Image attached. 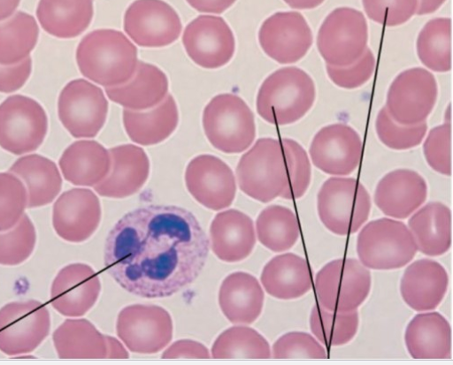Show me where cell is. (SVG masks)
Masks as SVG:
<instances>
[{"mask_svg":"<svg viewBox=\"0 0 453 365\" xmlns=\"http://www.w3.org/2000/svg\"><path fill=\"white\" fill-rule=\"evenodd\" d=\"M256 232L258 241L274 253L291 249L300 236L299 224L294 212L282 206H270L257 217Z\"/></svg>","mask_w":453,"mask_h":365,"instance_id":"obj_37","label":"cell"},{"mask_svg":"<svg viewBox=\"0 0 453 365\" xmlns=\"http://www.w3.org/2000/svg\"><path fill=\"white\" fill-rule=\"evenodd\" d=\"M186 185L196 202L213 211L229 208L237 191L232 169L212 155H200L189 163Z\"/></svg>","mask_w":453,"mask_h":365,"instance_id":"obj_17","label":"cell"},{"mask_svg":"<svg viewBox=\"0 0 453 365\" xmlns=\"http://www.w3.org/2000/svg\"><path fill=\"white\" fill-rule=\"evenodd\" d=\"M101 293L98 275L88 265L70 264L56 277L50 293L52 307L67 317H80L96 303Z\"/></svg>","mask_w":453,"mask_h":365,"instance_id":"obj_21","label":"cell"},{"mask_svg":"<svg viewBox=\"0 0 453 365\" xmlns=\"http://www.w3.org/2000/svg\"><path fill=\"white\" fill-rule=\"evenodd\" d=\"M367 17L388 27L407 23L416 15L418 0H363Z\"/></svg>","mask_w":453,"mask_h":365,"instance_id":"obj_46","label":"cell"},{"mask_svg":"<svg viewBox=\"0 0 453 365\" xmlns=\"http://www.w3.org/2000/svg\"><path fill=\"white\" fill-rule=\"evenodd\" d=\"M78 67L88 80L106 87L124 85L134 74L136 47L115 30H96L81 42L76 53Z\"/></svg>","mask_w":453,"mask_h":365,"instance_id":"obj_2","label":"cell"},{"mask_svg":"<svg viewBox=\"0 0 453 365\" xmlns=\"http://www.w3.org/2000/svg\"><path fill=\"white\" fill-rule=\"evenodd\" d=\"M111 154L96 141H78L63 153L59 166L64 178L80 187H95L109 174Z\"/></svg>","mask_w":453,"mask_h":365,"instance_id":"obj_28","label":"cell"},{"mask_svg":"<svg viewBox=\"0 0 453 365\" xmlns=\"http://www.w3.org/2000/svg\"><path fill=\"white\" fill-rule=\"evenodd\" d=\"M53 341L61 359H104L105 335L86 319H67L54 332Z\"/></svg>","mask_w":453,"mask_h":365,"instance_id":"obj_35","label":"cell"},{"mask_svg":"<svg viewBox=\"0 0 453 365\" xmlns=\"http://www.w3.org/2000/svg\"><path fill=\"white\" fill-rule=\"evenodd\" d=\"M280 141L288 169V186L280 198L287 201L299 200L307 194L311 186V163L306 150L299 143L288 138Z\"/></svg>","mask_w":453,"mask_h":365,"instance_id":"obj_42","label":"cell"},{"mask_svg":"<svg viewBox=\"0 0 453 365\" xmlns=\"http://www.w3.org/2000/svg\"><path fill=\"white\" fill-rule=\"evenodd\" d=\"M107 343V355L109 359H127L129 354L125 346L113 337L105 335Z\"/></svg>","mask_w":453,"mask_h":365,"instance_id":"obj_52","label":"cell"},{"mask_svg":"<svg viewBox=\"0 0 453 365\" xmlns=\"http://www.w3.org/2000/svg\"><path fill=\"white\" fill-rule=\"evenodd\" d=\"M215 359H270L268 341L256 330L246 326L227 329L213 344Z\"/></svg>","mask_w":453,"mask_h":365,"instance_id":"obj_40","label":"cell"},{"mask_svg":"<svg viewBox=\"0 0 453 365\" xmlns=\"http://www.w3.org/2000/svg\"><path fill=\"white\" fill-rule=\"evenodd\" d=\"M20 3L21 0H0V22L12 18L19 7Z\"/></svg>","mask_w":453,"mask_h":365,"instance_id":"obj_55","label":"cell"},{"mask_svg":"<svg viewBox=\"0 0 453 365\" xmlns=\"http://www.w3.org/2000/svg\"><path fill=\"white\" fill-rule=\"evenodd\" d=\"M33 71L31 57L14 65H0V93L12 94L21 89Z\"/></svg>","mask_w":453,"mask_h":365,"instance_id":"obj_49","label":"cell"},{"mask_svg":"<svg viewBox=\"0 0 453 365\" xmlns=\"http://www.w3.org/2000/svg\"><path fill=\"white\" fill-rule=\"evenodd\" d=\"M451 20L435 19L429 21L417 41V53L420 62L435 72H448L451 69Z\"/></svg>","mask_w":453,"mask_h":365,"instance_id":"obj_38","label":"cell"},{"mask_svg":"<svg viewBox=\"0 0 453 365\" xmlns=\"http://www.w3.org/2000/svg\"><path fill=\"white\" fill-rule=\"evenodd\" d=\"M102 219L98 197L88 189L64 193L53 207V227L59 238L69 243L87 241L96 232Z\"/></svg>","mask_w":453,"mask_h":365,"instance_id":"obj_20","label":"cell"},{"mask_svg":"<svg viewBox=\"0 0 453 365\" xmlns=\"http://www.w3.org/2000/svg\"><path fill=\"white\" fill-rule=\"evenodd\" d=\"M28 209L24 182L14 173L0 172V232L16 226Z\"/></svg>","mask_w":453,"mask_h":365,"instance_id":"obj_43","label":"cell"},{"mask_svg":"<svg viewBox=\"0 0 453 365\" xmlns=\"http://www.w3.org/2000/svg\"><path fill=\"white\" fill-rule=\"evenodd\" d=\"M319 302L338 312L357 310L372 290V275L360 261L339 259L327 263L315 281Z\"/></svg>","mask_w":453,"mask_h":365,"instance_id":"obj_8","label":"cell"},{"mask_svg":"<svg viewBox=\"0 0 453 365\" xmlns=\"http://www.w3.org/2000/svg\"><path fill=\"white\" fill-rule=\"evenodd\" d=\"M203 122L209 141L226 154L245 151L256 137L254 114L236 95L215 96L204 110Z\"/></svg>","mask_w":453,"mask_h":365,"instance_id":"obj_7","label":"cell"},{"mask_svg":"<svg viewBox=\"0 0 453 365\" xmlns=\"http://www.w3.org/2000/svg\"><path fill=\"white\" fill-rule=\"evenodd\" d=\"M169 92V80L157 66L138 61L134 76L124 85L106 87L109 99L125 109L142 111L158 106Z\"/></svg>","mask_w":453,"mask_h":365,"instance_id":"obj_25","label":"cell"},{"mask_svg":"<svg viewBox=\"0 0 453 365\" xmlns=\"http://www.w3.org/2000/svg\"><path fill=\"white\" fill-rule=\"evenodd\" d=\"M408 221V228L421 254L438 257L446 254L452 242L450 209L441 202H431L418 209Z\"/></svg>","mask_w":453,"mask_h":365,"instance_id":"obj_33","label":"cell"},{"mask_svg":"<svg viewBox=\"0 0 453 365\" xmlns=\"http://www.w3.org/2000/svg\"><path fill=\"white\" fill-rule=\"evenodd\" d=\"M219 300L223 314L231 323L250 324L262 313L265 293L255 277L235 272L223 281Z\"/></svg>","mask_w":453,"mask_h":365,"instance_id":"obj_31","label":"cell"},{"mask_svg":"<svg viewBox=\"0 0 453 365\" xmlns=\"http://www.w3.org/2000/svg\"><path fill=\"white\" fill-rule=\"evenodd\" d=\"M372 201L366 188L354 178L332 177L318 195V212L325 227L338 236L357 233L368 221Z\"/></svg>","mask_w":453,"mask_h":365,"instance_id":"obj_5","label":"cell"},{"mask_svg":"<svg viewBox=\"0 0 453 365\" xmlns=\"http://www.w3.org/2000/svg\"><path fill=\"white\" fill-rule=\"evenodd\" d=\"M368 38V24L363 13L340 8L323 23L318 35V48L327 65L345 67L365 54Z\"/></svg>","mask_w":453,"mask_h":365,"instance_id":"obj_10","label":"cell"},{"mask_svg":"<svg viewBox=\"0 0 453 365\" xmlns=\"http://www.w3.org/2000/svg\"><path fill=\"white\" fill-rule=\"evenodd\" d=\"M376 67V58L367 49L365 54L353 65L345 67L327 65L326 71L331 80L344 89H356L367 83Z\"/></svg>","mask_w":453,"mask_h":365,"instance_id":"obj_48","label":"cell"},{"mask_svg":"<svg viewBox=\"0 0 453 365\" xmlns=\"http://www.w3.org/2000/svg\"><path fill=\"white\" fill-rule=\"evenodd\" d=\"M316 95L314 80L306 72L296 67L282 68L262 84L257 97V113L272 125H290L308 114Z\"/></svg>","mask_w":453,"mask_h":365,"instance_id":"obj_3","label":"cell"},{"mask_svg":"<svg viewBox=\"0 0 453 365\" xmlns=\"http://www.w3.org/2000/svg\"><path fill=\"white\" fill-rule=\"evenodd\" d=\"M182 23L164 0H135L127 10L124 30L141 48H165L179 40Z\"/></svg>","mask_w":453,"mask_h":365,"instance_id":"obj_14","label":"cell"},{"mask_svg":"<svg viewBox=\"0 0 453 365\" xmlns=\"http://www.w3.org/2000/svg\"><path fill=\"white\" fill-rule=\"evenodd\" d=\"M49 119L35 100L20 95L0 104V147L21 156L37 150L44 142Z\"/></svg>","mask_w":453,"mask_h":365,"instance_id":"obj_9","label":"cell"},{"mask_svg":"<svg viewBox=\"0 0 453 365\" xmlns=\"http://www.w3.org/2000/svg\"><path fill=\"white\" fill-rule=\"evenodd\" d=\"M183 44L189 57L204 69H219L233 59L235 39L219 17L200 16L186 28Z\"/></svg>","mask_w":453,"mask_h":365,"instance_id":"obj_18","label":"cell"},{"mask_svg":"<svg viewBox=\"0 0 453 365\" xmlns=\"http://www.w3.org/2000/svg\"><path fill=\"white\" fill-rule=\"evenodd\" d=\"M51 317L42 302H12L0 309V351L10 356L36 350L50 335Z\"/></svg>","mask_w":453,"mask_h":365,"instance_id":"obj_11","label":"cell"},{"mask_svg":"<svg viewBox=\"0 0 453 365\" xmlns=\"http://www.w3.org/2000/svg\"><path fill=\"white\" fill-rule=\"evenodd\" d=\"M93 0H41L37 19L43 30L58 39H74L90 26Z\"/></svg>","mask_w":453,"mask_h":365,"instance_id":"obj_34","label":"cell"},{"mask_svg":"<svg viewBox=\"0 0 453 365\" xmlns=\"http://www.w3.org/2000/svg\"><path fill=\"white\" fill-rule=\"evenodd\" d=\"M359 322L357 310L332 311L320 304L313 307L310 319L312 333L326 347L349 343L357 334Z\"/></svg>","mask_w":453,"mask_h":365,"instance_id":"obj_39","label":"cell"},{"mask_svg":"<svg viewBox=\"0 0 453 365\" xmlns=\"http://www.w3.org/2000/svg\"><path fill=\"white\" fill-rule=\"evenodd\" d=\"M256 242L253 221L238 210L219 213L211 224V249L225 262L235 263L245 260L253 252Z\"/></svg>","mask_w":453,"mask_h":365,"instance_id":"obj_26","label":"cell"},{"mask_svg":"<svg viewBox=\"0 0 453 365\" xmlns=\"http://www.w3.org/2000/svg\"><path fill=\"white\" fill-rule=\"evenodd\" d=\"M446 0H418V10L416 15L426 16L437 11Z\"/></svg>","mask_w":453,"mask_h":365,"instance_id":"obj_53","label":"cell"},{"mask_svg":"<svg viewBox=\"0 0 453 365\" xmlns=\"http://www.w3.org/2000/svg\"><path fill=\"white\" fill-rule=\"evenodd\" d=\"M310 153L314 165L322 171L347 176L354 172L361 163L363 141L351 126L334 124L316 134Z\"/></svg>","mask_w":453,"mask_h":365,"instance_id":"obj_19","label":"cell"},{"mask_svg":"<svg viewBox=\"0 0 453 365\" xmlns=\"http://www.w3.org/2000/svg\"><path fill=\"white\" fill-rule=\"evenodd\" d=\"M108 101L103 90L88 80L69 82L58 99V116L74 138H94L104 127Z\"/></svg>","mask_w":453,"mask_h":365,"instance_id":"obj_13","label":"cell"},{"mask_svg":"<svg viewBox=\"0 0 453 365\" xmlns=\"http://www.w3.org/2000/svg\"><path fill=\"white\" fill-rule=\"evenodd\" d=\"M376 131L381 142L395 150H406L418 147L424 140L427 125H404L395 122L384 107L376 119Z\"/></svg>","mask_w":453,"mask_h":365,"instance_id":"obj_44","label":"cell"},{"mask_svg":"<svg viewBox=\"0 0 453 365\" xmlns=\"http://www.w3.org/2000/svg\"><path fill=\"white\" fill-rule=\"evenodd\" d=\"M274 359H326L327 352L316 337L303 331H291L279 338L273 346Z\"/></svg>","mask_w":453,"mask_h":365,"instance_id":"obj_45","label":"cell"},{"mask_svg":"<svg viewBox=\"0 0 453 365\" xmlns=\"http://www.w3.org/2000/svg\"><path fill=\"white\" fill-rule=\"evenodd\" d=\"M438 87L432 73L422 68L398 75L388 93L386 109L390 117L404 125L426 122L434 108Z\"/></svg>","mask_w":453,"mask_h":365,"instance_id":"obj_15","label":"cell"},{"mask_svg":"<svg viewBox=\"0 0 453 365\" xmlns=\"http://www.w3.org/2000/svg\"><path fill=\"white\" fill-rule=\"evenodd\" d=\"M210 248V240L192 212L175 206H148L126 214L111 229L104 264L129 293L166 298L199 278Z\"/></svg>","mask_w":453,"mask_h":365,"instance_id":"obj_1","label":"cell"},{"mask_svg":"<svg viewBox=\"0 0 453 365\" xmlns=\"http://www.w3.org/2000/svg\"><path fill=\"white\" fill-rule=\"evenodd\" d=\"M291 9L298 11H311L321 6L326 0H283Z\"/></svg>","mask_w":453,"mask_h":365,"instance_id":"obj_54","label":"cell"},{"mask_svg":"<svg viewBox=\"0 0 453 365\" xmlns=\"http://www.w3.org/2000/svg\"><path fill=\"white\" fill-rule=\"evenodd\" d=\"M116 330L118 337L131 352L152 354L171 343L174 327L170 313L164 308L132 305L119 314Z\"/></svg>","mask_w":453,"mask_h":365,"instance_id":"obj_12","label":"cell"},{"mask_svg":"<svg viewBox=\"0 0 453 365\" xmlns=\"http://www.w3.org/2000/svg\"><path fill=\"white\" fill-rule=\"evenodd\" d=\"M449 287L446 270L437 262L422 259L404 271L400 293L409 308L417 312L434 310L441 303Z\"/></svg>","mask_w":453,"mask_h":365,"instance_id":"obj_24","label":"cell"},{"mask_svg":"<svg viewBox=\"0 0 453 365\" xmlns=\"http://www.w3.org/2000/svg\"><path fill=\"white\" fill-rule=\"evenodd\" d=\"M111 165L107 177L94 187L101 197L121 200L137 194L150 173V161L145 151L133 144H124L110 150Z\"/></svg>","mask_w":453,"mask_h":365,"instance_id":"obj_23","label":"cell"},{"mask_svg":"<svg viewBox=\"0 0 453 365\" xmlns=\"http://www.w3.org/2000/svg\"><path fill=\"white\" fill-rule=\"evenodd\" d=\"M406 348L414 359L443 360L451 355V327L438 312L427 311L415 316L406 327Z\"/></svg>","mask_w":453,"mask_h":365,"instance_id":"obj_27","label":"cell"},{"mask_svg":"<svg viewBox=\"0 0 453 365\" xmlns=\"http://www.w3.org/2000/svg\"><path fill=\"white\" fill-rule=\"evenodd\" d=\"M198 12L220 15L230 9L236 0H187Z\"/></svg>","mask_w":453,"mask_h":365,"instance_id":"obj_51","label":"cell"},{"mask_svg":"<svg viewBox=\"0 0 453 365\" xmlns=\"http://www.w3.org/2000/svg\"><path fill=\"white\" fill-rule=\"evenodd\" d=\"M357 252L360 262L367 269L394 270L409 264L416 256L418 247L403 222L380 218L362 229Z\"/></svg>","mask_w":453,"mask_h":365,"instance_id":"obj_6","label":"cell"},{"mask_svg":"<svg viewBox=\"0 0 453 365\" xmlns=\"http://www.w3.org/2000/svg\"><path fill=\"white\" fill-rule=\"evenodd\" d=\"M425 179L417 171L398 169L388 172L379 182L374 202L387 217L405 220L422 207L427 199Z\"/></svg>","mask_w":453,"mask_h":365,"instance_id":"obj_22","label":"cell"},{"mask_svg":"<svg viewBox=\"0 0 453 365\" xmlns=\"http://www.w3.org/2000/svg\"><path fill=\"white\" fill-rule=\"evenodd\" d=\"M40 35L35 19L19 11L0 22V65H14L30 57Z\"/></svg>","mask_w":453,"mask_h":365,"instance_id":"obj_36","label":"cell"},{"mask_svg":"<svg viewBox=\"0 0 453 365\" xmlns=\"http://www.w3.org/2000/svg\"><path fill=\"white\" fill-rule=\"evenodd\" d=\"M241 191L261 203L280 197L288 186V169L280 140L262 138L242 157L236 168Z\"/></svg>","mask_w":453,"mask_h":365,"instance_id":"obj_4","label":"cell"},{"mask_svg":"<svg viewBox=\"0 0 453 365\" xmlns=\"http://www.w3.org/2000/svg\"><path fill=\"white\" fill-rule=\"evenodd\" d=\"M261 284L269 295L283 300L299 299L313 287L308 262L295 254L273 258L263 269Z\"/></svg>","mask_w":453,"mask_h":365,"instance_id":"obj_29","label":"cell"},{"mask_svg":"<svg viewBox=\"0 0 453 365\" xmlns=\"http://www.w3.org/2000/svg\"><path fill=\"white\" fill-rule=\"evenodd\" d=\"M258 41L271 59L280 65H291L308 54L313 45V34L301 14L279 12L263 23Z\"/></svg>","mask_w":453,"mask_h":365,"instance_id":"obj_16","label":"cell"},{"mask_svg":"<svg viewBox=\"0 0 453 365\" xmlns=\"http://www.w3.org/2000/svg\"><path fill=\"white\" fill-rule=\"evenodd\" d=\"M423 151L429 166L442 175L450 176L451 162V125L445 123L433 128L423 145Z\"/></svg>","mask_w":453,"mask_h":365,"instance_id":"obj_47","label":"cell"},{"mask_svg":"<svg viewBox=\"0 0 453 365\" xmlns=\"http://www.w3.org/2000/svg\"><path fill=\"white\" fill-rule=\"evenodd\" d=\"M11 172L23 182L28 195V209L46 207L58 198L63 187V178L55 162L38 154L18 159Z\"/></svg>","mask_w":453,"mask_h":365,"instance_id":"obj_32","label":"cell"},{"mask_svg":"<svg viewBox=\"0 0 453 365\" xmlns=\"http://www.w3.org/2000/svg\"><path fill=\"white\" fill-rule=\"evenodd\" d=\"M180 113L172 95L158 106L142 111L125 109L123 123L132 141L142 146L159 144L167 140L177 129Z\"/></svg>","mask_w":453,"mask_h":365,"instance_id":"obj_30","label":"cell"},{"mask_svg":"<svg viewBox=\"0 0 453 365\" xmlns=\"http://www.w3.org/2000/svg\"><path fill=\"white\" fill-rule=\"evenodd\" d=\"M209 349L202 343L191 339H182L173 344L163 354L165 359H210Z\"/></svg>","mask_w":453,"mask_h":365,"instance_id":"obj_50","label":"cell"},{"mask_svg":"<svg viewBox=\"0 0 453 365\" xmlns=\"http://www.w3.org/2000/svg\"><path fill=\"white\" fill-rule=\"evenodd\" d=\"M37 232L31 218L25 214L13 228L0 232V265L18 266L35 252Z\"/></svg>","mask_w":453,"mask_h":365,"instance_id":"obj_41","label":"cell"}]
</instances>
